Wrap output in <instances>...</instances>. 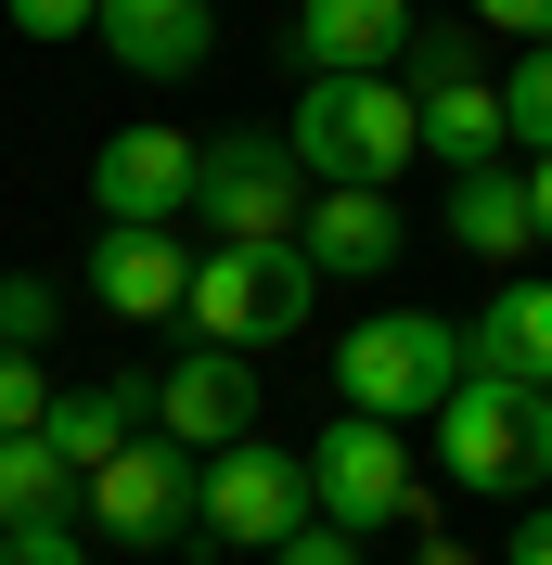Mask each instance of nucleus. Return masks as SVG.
<instances>
[{
  "label": "nucleus",
  "instance_id": "1",
  "mask_svg": "<svg viewBox=\"0 0 552 565\" xmlns=\"http://www.w3.org/2000/svg\"><path fill=\"white\" fill-rule=\"evenodd\" d=\"M437 462H449V489H476V501H540L552 489V386L463 373L437 398Z\"/></svg>",
  "mask_w": 552,
  "mask_h": 565
},
{
  "label": "nucleus",
  "instance_id": "2",
  "mask_svg": "<svg viewBox=\"0 0 552 565\" xmlns=\"http://www.w3.org/2000/svg\"><path fill=\"white\" fill-rule=\"evenodd\" d=\"M283 154L309 168V193H385L412 168V90L399 77H309V104L283 116Z\"/></svg>",
  "mask_w": 552,
  "mask_h": 565
},
{
  "label": "nucleus",
  "instance_id": "3",
  "mask_svg": "<svg viewBox=\"0 0 552 565\" xmlns=\"http://www.w3.org/2000/svg\"><path fill=\"white\" fill-rule=\"evenodd\" d=\"M309 309H321V282H309L296 245H206L193 257V296H180L193 348H283Z\"/></svg>",
  "mask_w": 552,
  "mask_h": 565
},
{
  "label": "nucleus",
  "instance_id": "4",
  "mask_svg": "<svg viewBox=\"0 0 552 565\" xmlns=\"http://www.w3.org/2000/svg\"><path fill=\"white\" fill-rule=\"evenodd\" d=\"M449 386H463V334H449L437 309H385V321H360V334L335 348V398H347V412H373V424L437 412Z\"/></svg>",
  "mask_w": 552,
  "mask_h": 565
},
{
  "label": "nucleus",
  "instance_id": "5",
  "mask_svg": "<svg viewBox=\"0 0 552 565\" xmlns=\"http://www.w3.org/2000/svg\"><path fill=\"white\" fill-rule=\"evenodd\" d=\"M193 218H206V245H296L309 168L283 154V129H232L193 154Z\"/></svg>",
  "mask_w": 552,
  "mask_h": 565
},
{
  "label": "nucleus",
  "instance_id": "6",
  "mask_svg": "<svg viewBox=\"0 0 552 565\" xmlns=\"http://www.w3.org/2000/svg\"><path fill=\"white\" fill-rule=\"evenodd\" d=\"M193 527H219L232 553H283L309 527V450H270V437L206 450L193 462Z\"/></svg>",
  "mask_w": 552,
  "mask_h": 565
},
{
  "label": "nucleus",
  "instance_id": "7",
  "mask_svg": "<svg viewBox=\"0 0 552 565\" xmlns=\"http://www.w3.org/2000/svg\"><path fill=\"white\" fill-rule=\"evenodd\" d=\"M309 514L347 527V540L399 527V514H412V437L373 424V412H335V424L309 437Z\"/></svg>",
  "mask_w": 552,
  "mask_h": 565
},
{
  "label": "nucleus",
  "instance_id": "8",
  "mask_svg": "<svg viewBox=\"0 0 552 565\" xmlns=\"http://www.w3.org/2000/svg\"><path fill=\"white\" fill-rule=\"evenodd\" d=\"M193 154H206V141H193V129H155V116L116 129L104 154H91V206H104V232H168V218L193 206Z\"/></svg>",
  "mask_w": 552,
  "mask_h": 565
},
{
  "label": "nucleus",
  "instance_id": "9",
  "mask_svg": "<svg viewBox=\"0 0 552 565\" xmlns=\"http://www.w3.org/2000/svg\"><path fill=\"white\" fill-rule=\"evenodd\" d=\"M155 437L168 450H232V437H257V360L244 348H180L168 373H155Z\"/></svg>",
  "mask_w": 552,
  "mask_h": 565
},
{
  "label": "nucleus",
  "instance_id": "10",
  "mask_svg": "<svg viewBox=\"0 0 552 565\" xmlns=\"http://www.w3.org/2000/svg\"><path fill=\"white\" fill-rule=\"evenodd\" d=\"M77 514H91L104 540H180V527H193V450H168V437L141 424L129 450L77 489Z\"/></svg>",
  "mask_w": 552,
  "mask_h": 565
},
{
  "label": "nucleus",
  "instance_id": "11",
  "mask_svg": "<svg viewBox=\"0 0 552 565\" xmlns=\"http://www.w3.org/2000/svg\"><path fill=\"white\" fill-rule=\"evenodd\" d=\"M91 39H104L129 77L180 90V77H206V52H219V0H104V13H91Z\"/></svg>",
  "mask_w": 552,
  "mask_h": 565
},
{
  "label": "nucleus",
  "instance_id": "12",
  "mask_svg": "<svg viewBox=\"0 0 552 565\" xmlns=\"http://www.w3.org/2000/svg\"><path fill=\"white\" fill-rule=\"evenodd\" d=\"M399 193H309V218H296V257H309V282H373L399 270Z\"/></svg>",
  "mask_w": 552,
  "mask_h": 565
},
{
  "label": "nucleus",
  "instance_id": "13",
  "mask_svg": "<svg viewBox=\"0 0 552 565\" xmlns=\"http://www.w3.org/2000/svg\"><path fill=\"white\" fill-rule=\"evenodd\" d=\"M141 424H155V386H141V373H104V386H65L52 412H39V450L65 462L77 489H91V476H104V462L129 450Z\"/></svg>",
  "mask_w": 552,
  "mask_h": 565
},
{
  "label": "nucleus",
  "instance_id": "14",
  "mask_svg": "<svg viewBox=\"0 0 552 565\" xmlns=\"http://www.w3.org/2000/svg\"><path fill=\"white\" fill-rule=\"evenodd\" d=\"M412 26H424L412 0H296V65L309 77H385Z\"/></svg>",
  "mask_w": 552,
  "mask_h": 565
},
{
  "label": "nucleus",
  "instance_id": "15",
  "mask_svg": "<svg viewBox=\"0 0 552 565\" xmlns=\"http://www.w3.org/2000/svg\"><path fill=\"white\" fill-rule=\"evenodd\" d=\"M463 373H501V386H552V282H501V296L463 321Z\"/></svg>",
  "mask_w": 552,
  "mask_h": 565
},
{
  "label": "nucleus",
  "instance_id": "16",
  "mask_svg": "<svg viewBox=\"0 0 552 565\" xmlns=\"http://www.w3.org/2000/svg\"><path fill=\"white\" fill-rule=\"evenodd\" d=\"M412 154H437L449 180L463 168H501L514 141H501V90L488 77H437V90H412Z\"/></svg>",
  "mask_w": 552,
  "mask_h": 565
},
{
  "label": "nucleus",
  "instance_id": "17",
  "mask_svg": "<svg viewBox=\"0 0 552 565\" xmlns=\"http://www.w3.org/2000/svg\"><path fill=\"white\" fill-rule=\"evenodd\" d=\"M91 296H104L116 321H168L180 296H193V257H180L168 232H104V245H91Z\"/></svg>",
  "mask_w": 552,
  "mask_h": 565
},
{
  "label": "nucleus",
  "instance_id": "18",
  "mask_svg": "<svg viewBox=\"0 0 552 565\" xmlns=\"http://www.w3.org/2000/svg\"><path fill=\"white\" fill-rule=\"evenodd\" d=\"M449 245L488 257V270H514L540 245V218H527V168H463L449 180Z\"/></svg>",
  "mask_w": 552,
  "mask_h": 565
},
{
  "label": "nucleus",
  "instance_id": "19",
  "mask_svg": "<svg viewBox=\"0 0 552 565\" xmlns=\"http://www.w3.org/2000/svg\"><path fill=\"white\" fill-rule=\"evenodd\" d=\"M0 527H77V476L39 437H0Z\"/></svg>",
  "mask_w": 552,
  "mask_h": 565
},
{
  "label": "nucleus",
  "instance_id": "20",
  "mask_svg": "<svg viewBox=\"0 0 552 565\" xmlns=\"http://www.w3.org/2000/svg\"><path fill=\"white\" fill-rule=\"evenodd\" d=\"M52 334H65V282L52 270H0V348H52Z\"/></svg>",
  "mask_w": 552,
  "mask_h": 565
},
{
  "label": "nucleus",
  "instance_id": "21",
  "mask_svg": "<svg viewBox=\"0 0 552 565\" xmlns=\"http://www.w3.org/2000/svg\"><path fill=\"white\" fill-rule=\"evenodd\" d=\"M501 141L552 154V39H540V52H514V77H501Z\"/></svg>",
  "mask_w": 552,
  "mask_h": 565
},
{
  "label": "nucleus",
  "instance_id": "22",
  "mask_svg": "<svg viewBox=\"0 0 552 565\" xmlns=\"http://www.w3.org/2000/svg\"><path fill=\"white\" fill-rule=\"evenodd\" d=\"M39 412H52V373L26 348H0V437H39Z\"/></svg>",
  "mask_w": 552,
  "mask_h": 565
},
{
  "label": "nucleus",
  "instance_id": "23",
  "mask_svg": "<svg viewBox=\"0 0 552 565\" xmlns=\"http://www.w3.org/2000/svg\"><path fill=\"white\" fill-rule=\"evenodd\" d=\"M0 565H91L77 527H0Z\"/></svg>",
  "mask_w": 552,
  "mask_h": 565
},
{
  "label": "nucleus",
  "instance_id": "24",
  "mask_svg": "<svg viewBox=\"0 0 552 565\" xmlns=\"http://www.w3.org/2000/svg\"><path fill=\"white\" fill-rule=\"evenodd\" d=\"M257 565H360V540H347V527H321V514H309V527L283 540V553H257Z\"/></svg>",
  "mask_w": 552,
  "mask_h": 565
},
{
  "label": "nucleus",
  "instance_id": "25",
  "mask_svg": "<svg viewBox=\"0 0 552 565\" xmlns=\"http://www.w3.org/2000/svg\"><path fill=\"white\" fill-rule=\"evenodd\" d=\"M91 13H104V0H13L26 39H91Z\"/></svg>",
  "mask_w": 552,
  "mask_h": 565
},
{
  "label": "nucleus",
  "instance_id": "26",
  "mask_svg": "<svg viewBox=\"0 0 552 565\" xmlns=\"http://www.w3.org/2000/svg\"><path fill=\"white\" fill-rule=\"evenodd\" d=\"M463 13H476V26H501V39H527V52L552 39V0H463Z\"/></svg>",
  "mask_w": 552,
  "mask_h": 565
},
{
  "label": "nucleus",
  "instance_id": "27",
  "mask_svg": "<svg viewBox=\"0 0 552 565\" xmlns=\"http://www.w3.org/2000/svg\"><path fill=\"white\" fill-rule=\"evenodd\" d=\"M501 565H552V501H540V514H527L514 540H501Z\"/></svg>",
  "mask_w": 552,
  "mask_h": 565
},
{
  "label": "nucleus",
  "instance_id": "28",
  "mask_svg": "<svg viewBox=\"0 0 552 565\" xmlns=\"http://www.w3.org/2000/svg\"><path fill=\"white\" fill-rule=\"evenodd\" d=\"M527 218H540V245H552V154H527Z\"/></svg>",
  "mask_w": 552,
  "mask_h": 565
},
{
  "label": "nucleus",
  "instance_id": "29",
  "mask_svg": "<svg viewBox=\"0 0 552 565\" xmlns=\"http://www.w3.org/2000/svg\"><path fill=\"white\" fill-rule=\"evenodd\" d=\"M424 565H476V553H463V540H424Z\"/></svg>",
  "mask_w": 552,
  "mask_h": 565
},
{
  "label": "nucleus",
  "instance_id": "30",
  "mask_svg": "<svg viewBox=\"0 0 552 565\" xmlns=\"http://www.w3.org/2000/svg\"><path fill=\"white\" fill-rule=\"evenodd\" d=\"M232 565H257V553H232Z\"/></svg>",
  "mask_w": 552,
  "mask_h": 565
}]
</instances>
